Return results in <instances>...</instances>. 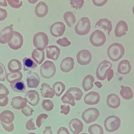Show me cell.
Masks as SVG:
<instances>
[{
  "instance_id": "9f6ffc18",
  "label": "cell",
  "mask_w": 134,
  "mask_h": 134,
  "mask_svg": "<svg viewBox=\"0 0 134 134\" xmlns=\"http://www.w3.org/2000/svg\"><path fill=\"white\" fill-rule=\"evenodd\" d=\"M51 129L52 128L51 126H46L45 127V130L43 131L42 134H53Z\"/></svg>"
},
{
  "instance_id": "4fadbf2b",
  "label": "cell",
  "mask_w": 134,
  "mask_h": 134,
  "mask_svg": "<svg viewBox=\"0 0 134 134\" xmlns=\"http://www.w3.org/2000/svg\"><path fill=\"white\" fill-rule=\"evenodd\" d=\"M25 97L27 102L33 106L37 105L39 103V94L35 90H30L27 91L25 94Z\"/></svg>"
},
{
  "instance_id": "6f0895ef",
  "label": "cell",
  "mask_w": 134,
  "mask_h": 134,
  "mask_svg": "<svg viewBox=\"0 0 134 134\" xmlns=\"http://www.w3.org/2000/svg\"><path fill=\"white\" fill-rule=\"evenodd\" d=\"M0 5L4 6V7H6L7 6V1H5V0L0 1Z\"/></svg>"
},
{
  "instance_id": "ee69618b",
  "label": "cell",
  "mask_w": 134,
  "mask_h": 134,
  "mask_svg": "<svg viewBox=\"0 0 134 134\" xmlns=\"http://www.w3.org/2000/svg\"><path fill=\"white\" fill-rule=\"evenodd\" d=\"M9 5L12 8H19L23 5L21 1H16V0H8L7 1Z\"/></svg>"
},
{
  "instance_id": "f546056e",
  "label": "cell",
  "mask_w": 134,
  "mask_h": 134,
  "mask_svg": "<svg viewBox=\"0 0 134 134\" xmlns=\"http://www.w3.org/2000/svg\"><path fill=\"white\" fill-rule=\"evenodd\" d=\"M23 74L20 71L16 72H11L6 75L7 81L10 84L14 83L17 81L21 80L23 77Z\"/></svg>"
},
{
  "instance_id": "816d5d0a",
  "label": "cell",
  "mask_w": 134,
  "mask_h": 134,
  "mask_svg": "<svg viewBox=\"0 0 134 134\" xmlns=\"http://www.w3.org/2000/svg\"><path fill=\"white\" fill-rule=\"evenodd\" d=\"M108 2L106 0H94L93 1V4L98 7H102L105 5Z\"/></svg>"
},
{
  "instance_id": "7dc6e473",
  "label": "cell",
  "mask_w": 134,
  "mask_h": 134,
  "mask_svg": "<svg viewBox=\"0 0 134 134\" xmlns=\"http://www.w3.org/2000/svg\"><path fill=\"white\" fill-rule=\"evenodd\" d=\"M60 113L66 115L70 113L71 108L69 105H62L60 106Z\"/></svg>"
},
{
  "instance_id": "7c38bea8",
  "label": "cell",
  "mask_w": 134,
  "mask_h": 134,
  "mask_svg": "<svg viewBox=\"0 0 134 134\" xmlns=\"http://www.w3.org/2000/svg\"><path fill=\"white\" fill-rule=\"evenodd\" d=\"M66 30V27L63 22H55L51 25L50 32L54 37H59L64 34Z\"/></svg>"
},
{
  "instance_id": "cb8c5ba5",
  "label": "cell",
  "mask_w": 134,
  "mask_h": 134,
  "mask_svg": "<svg viewBox=\"0 0 134 134\" xmlns=\"http://www.w3.org/2000/svg\"><path fill=\"white\" fill-rule=\"evenodd\" d=\"M131 70L130 63L127 60H121L118 64L117 71L120 74L126 75L130 72Z\"/></svg>"
},
{
  "instance_id": "8d00e7d4",
  "label": "cell",
  "mask_w": 134,
  "mask_h": 134,
  "mask_svg": "<svg viewBox=\"0 0 134 134\" xmlns=\"http://www.w3.org/2000/svg\"><path fill=\"white\" fill-rule=\"evenodd\" d=\"M67 91L70 92L73 95L76 100H80L83 95V93L81 90L76 87L69 88Z\"/></svg>"
},
{
  "instance_id": "d6986e66",
  "label": "cell",
  "mask_w": 134,
  "mask_h": 134,
  "mask_svg": "<svg viewBox=\"0 0 134 134\" xmlns=\"http://www.w3.org/2000/svg\"><path fill=\"white\" fill-rule=\"evenodd\" d=\"M107 103L109 107L114 109H117L119 107L121 104V100L118 95L113 93L108 96Z\"/></svg>"
},
{
  "instance_id": "8fae6325",
  "label": "cell",
  "mask_w": 134,
  "mask_h": 134,
  "mask_svg": "<svg viewBox=\"0 0 134 134\" xmlns=\"http://www.w3.org/2000/svg\"><path fill=\"white\" fill-rule=\"evenodd\" d=\"M13 25L11 24L5 27L0 32V43L5 44L8 43L12 37L13 33Z\"/></svg>"
},
{
  "instance_id": "e0dca14e",
  "label": "cell",
  "mask_w": 134,
  "mask_h": 134,
  "mask_svg": "<svg viewBox=\"0 0 134 134\" xmlns=\"http://www.w3.org/2000/svg\"><path fill=\"white\" fill-rule=\"evenodd\" d=\"M74 59L71 57H67L64 59L60 64V69L62 72L68 73L72 71L74 68Z\"/></svg>"
},
{
  "instance_id": "30bf717a",
  "label": "cell",
  "mask_w": 134,
  "mask_h": 134,
  "mask_svg": "<svg viewBox=\"0 0 134 134\" xmlns=\"http://www.w3.org/2000/svg\"><path fill=\"white\" fill-rule=\"evenodd\" d=\"M92 58V53L88 50L84 49L77 53L76 58L77 63L81 65H86L90 64Z\"/></svg>"
},
{
  "instance_id": "681fc988",
  "label": "cell",
  "mask_w": 134,
  "mask_h": 134,
  "mask_svg": "<svg viewBox=\"0 0 134 134\" xmlns=\"http://www.w3.org/2000/svg\"><path fill=\"white\" fill-rule=\"evenodd\" d=\"M1 123L2 126L7 132H12L14 129V125L13 122L9 124H6L2 122H1Z\"/></svg>"
},
{
  "instance_id": "74e56055",
  "label": "cell",
  "mask_w": 134,
  "mask_h": 134,
  "mask_svg": "<svg viewBox=\"0 0 134 134\" xmlns=\"http://www.w3.org/2000/svg\"><path fill=\"white\" fill-rule=\"evenodd\" d=\"M88 131L90 134H104V133L102 126L96 124L90 126Z\"/></svg>"
},
{
  "instance_id": "4dcf8cb0",
  "label": "cell",
  "mask_w": 134,
  "mask_h": 134,
  "mask_svg": "<svg viewBox=\"0 0 134 134\" xmlns=\"http://www.w3.org/2000/svg\"><path fill=\"white\" fill-rule=\"evenodd\" d=\"M31 56L32 58L37 63L40 65L45 59L44 51L35 49L31 53Z\"/></svg>"
},
{
  "instance_id": "e575fe53",
  "label": "cell",
  "mask_w": 134,
  "mask_h": 134,
  "mask_svg": "<svg viewBox=\"0 0 134 134\" xmlns=\"http://www.w3.org/2000/svg\"><path fill=\"white\" fill-rule=\"evenodd\" d=\"M52 88L56 96L60 97L65 90L66 87L63 83L58 81L54 83Z\"/></svg>"
},
{
  "instance_id": "8992f818",
  "label": "cell",
  "mask_w": 134,
  "mask_h": 134,
  "mask_svg": "<svg viewBox=\"0 0 134 134\" xmlns=\"http://www.w3.org/2000/svg\"><path fill=\"white\" fill-rule=\"evenodd\" d=\"M100 115L99 110L95 108H90L83 112L82 118L86 123L89 124L96 121Z\"/></svg>"
},
{
  "instance_id": "ffe728a7",
  "label": "cell",
  "mask_w": 134,
  "mask_h": 134,
  "mask_svg": "<svg viewBox=\"0 0 134 134\" xmlns=\"http://www.w3.org/2000/svg\"><path fill=\"white\" fill-rule=\"evenodd\" d=\"M27 102L26 98L20 96H15L12 99L11 105L13 108L19 110L26 107Z\"/></svg>"
},
{
  "instance_id": "91938a15",
  "label": "cell",
  "mask_w": 134,
  "mask_h": 134,
  "mask_svg": "<svg viewBox=\"0 0 134 134\" xmlns=\"http://www.w3.org/2000/svg\"><path fill=\"white\" fill-rule=\"evenodd\" d=\"M37 1H29L28 2H30V3L31 4H35L36 2H37Z\"/></svg>"
},
{
  "instance_id": "b9f144b4",
  "label": "cell",
  "mask_w": 134,
  "mask_h": 134,
  "mask_svg": "<svg viewBox=\"0 0 134 134\" xmlns=\"http://www.w3.org/2000/svg\"><path fill=\"white\" fill-rule=\"evenodd\" d=\"M48 115L46 114H41L38 115L36 120V124L38 127H40L43 122L48 118Z\"/></svg>"
},
{
  "instance_id": "836d02e7",
  "label": "cell",
  "mask_w": 134,
  "mask_h": 134,
  "mask_svg": "<svg viewBox=\"0 0 134 134\" xmlns=\"http://www.w3.org/2000/svg\"><path fill=\"white\" fill-rule=\"evenodd\" d=\"M64 19L66 24L69 27H71L76 23V18L74 14L71 11L65 13L63 15Z\"/></svg>"
},
{
  "instance_id": "44dd1931",
  "label": "cell",
  "mask_w": 134,
  "mask_h": 134,
  "mask_svg": "<svg viewBox=\"0 0 134 134\" xmlns=\"http://www.w3.org/2000/svg\"><path fill=\"white\" fill-rule=\"evenodd\" d=\"M60 50L57 46L51 45L47 49V57L54 60H57L60 54Z\"/></svg>"
},
{
  "instance_id": "bcb514c9",
  "label": "cell",
  "mask_w": 134,
  "mask_h": 134,
  "mask_svg": "<svg viewBox=\"0 0 134 134\" xmlns=\"http://www.w3.org/2000/svg\"><path fill=\"white\" fill-rule=\"evenodd\" d=\"M22 113L26 117H29L31 116L33 114L34 110L29 105H27L26 107L21 110Z\"/></svg>"
},
{
  "instance_id": "6125c7cd",
  "label": "cell",
  "mask_w": 134,
  "mask_h": 134,
  "mask_svg": "<svg viewBox=\"0 0 134 134\" xmlns=\"http://www.w3.org/2000/svg\"><path fill=\"white\" fill-rule=\"evenodd\" d=\"M81 134H88L87 133H82Z\"/></svg>"
},
{
  "instance_id": "9a60e30c",
  "label": "cell",
  "mask_w": 134,
  "mask_h": 134,
  "mask_svg": "<svg viewBox=\"0 0 134 134\" xmlns=\"http://www.w3.org/2000/svg\"><path fill=\"white\" fill-rule=\"evenodd\" d=\"M100 100V96L98 92L92 91L88 93L84 97V102L89 105L97 104Z\"/></svg>"
},
{
  "instance_id": "94428289",
  "label": "cell",
  "mask_w": 134,
  "mask_h": 134,
  "mask_svg": "<svg viewBox=\"0 0 134 134\" xmlns=\"http://www.w3.org/2000/svg\"><path fill=\"white\" fill-rule=\"evenodd\" d=\"M28 134H36L35 133H28Z\"/></svg>"
},
{
  "instance_id": "52a82bcc",
  "label": "cell",
  "mask_w": 134,
  "mask_h": 134,
  "mask_svg": "<svg viewBox=\"0 0 134 134\" xmlns=\"http://www.w3.org/2000/svg\"><path fill=\"white\" fill-rule=\"evenodd\" d=\"M106 41L105 34L100 30H95L90 37V41L94 47H100L103 46Z\"/></svg>"
},
{
  "instance_id": "7bdbcfd3",
  "label": "cell",
  "mask_w": 134,
  "mask_h": 134,
  "mask_svg": "<svg viewBox=\"0 0 134 134\" xmlns=\"http://www.w3.org/2000/svg\"><path fill=\"white\" fill-rule=\"evenodd\" d=\"M7 74V72L5 66L3 64L0 63V81H5Z\"/></svg>"
},
{
  "instance_id": "680465c9",
  "label": "cell",
  "mask_w": 134,
  "mask_h": 134,
  "mask_svg": "<svg viewBox=\"0 0 134 134\" xmlns=\"http://www.w3.org/2000/svg\"><path fill=\"white\" fill-rule=\"evenodd\" d=\"M94 84H95V85L96 86V87L98 88H100L102 87V84L101 83L99 82H94Z\"/></svg>"
},
{
  "instance_id": "9c48e42d",
  "label": "cell",
  "mask_w": 134,
  "mask_h": 134,
  "mask_svg": "<svg viewBox=\"0 0 134 134\" xmlns=\"http://www.w3.org/2000/svg\"><path fill=\"white\" fill-rule=\"evenodd\" d=\"M24 43L23 35L19 32L13 31L11 38L8 42V45L10 49L17 50L21 48Z\"/></svg>"
},
{
  "instance_id": "3957f363",
  "label": "cell",
  "mask_w": 134,
  "mask_h": 134,
  "mask_svg": "<svg viewBox=\"0 0 134 134\" xmlns=\"http://www.w3.org/2000/svg\"><path fill=\"white\" fill-rule=\"evenodd\" d=\"M91 27V21L86 17L81 18L75 27L76 34L80 36L86 35L89 33Z\"/></svg>"
},
{
  "instance_id": "db71d44e",
  "label": "cell",
  "mask_w": 134,
  "mask_h": 134,
  "mask_svg": "<svg viewBox=\"0 0 134 134\" xmlns=\"http://www.w3.org/2000/svg\"><path fill=\"white\" fill-rule=\"evenodd\" d=\"M107 79L108 81H110L114 77V71L113 69H110L107 72Z\"/></svg>"
},
{
  "instance_id": "ab89813d",
  "label": "cell",
  "mask_w": 134,
  "mask_h": 134,
  "mask_svg": "<svg viewBox=\"0 0 134 134\" xmlns=\"http://www.w3.org/2000/svg\"><path fill=\"white\" fill-rule=\"evenodd\" d=\"M71 7H73L76 10L81 9L85 3L83 0H72L70 1Z\"/></svg>"
},
{
  "instance_id": "ac0fdd59",
  "label": "cell",
  "mask_w": 134,
  "mask_h": 134,
  "mask_svg": "<svg viewBox=\"0 0 134 134\" xmlns=\"http://www.w3.org/2000/svg\"><path fill=\"white\" fill-rule=\"evenodd\" d=\"M128 31L127 23L124 21H119L116 25L115 30V35L117 37H120L125 35Z\"/></svg>"
},
{
  "instance_id": "7402d4cb",
  "label": "cell",
  "mask_w": 134,
  "mask_h": 134,
  "mask_svg": "<svg viewBox=\"0 0 134 134\" xmlns=\"http://www.w3.org/2000/svg\"><path fill=\"white\" fill-rule=\"evenodd\" d=\"M48 11L49 8L48 5L44 2H40L36 6L35 13L38 17H44L47 15Z\"/></svg>"
},
{
  "instance_id": "60d3db41",
  "label": "cell",
  "mask_w": 134,
  "mask_h": 134,
  "mask_svg": "<svg viewBox=\"0 0 134 134\" xmlns=\"http://www.w3.org/2000/svg\"><path fill=\"white\" fill-rule=\"evenodd\" d=\"M9 92L5 85L0 83V99H3L9 95Z\"/></svg>"
},
{
  "instance_id": "d4e9b609",
  "label": "cell",
  "mask_w": 134,
  "mask_h": 134,
  "mask_svg": "<svg viewBox=\"0 0 134 134\" xmlns=\"http://www.w3.org/2000/svg\"><path fill=\"white\" fill-rule=\"evenodd\" d=\"M40 91L42 96L44 98H52L55 95L53 89L47 83L42 84Z\"/></svg>"
},
{
  "instance_id": "f907efd6",
  "label": "cell",
  "mask_w": 134,
  "mask_h": 134,
  "mask_svg": "<svg viewBox=\"0 0 134 134\" xmlns=\"http://www.w3.org/2000/svg\"><path fill=\"white\" fill-rule=\"evenodd\" d=\"M7 11L6 9L0 8V21L4 20L7 18Z\"/></svg>"
},
{
  "instance_id": "11a10c76",
  "label": "cell",
  "mask_w": 134,
  "mask_h": 134,
  "mask_svg": "<svg viewBox=\"0 0 134 134\" xmlns=\"http://www.w3.org/2000/svg\"><path fill=\"white\" fill-rule=\"evenodd\" d=\"M8 101H9V99L7 96H6L3 99H0V107L6 106L8 104Z\"/></svg>"
},
{
  "instance_id": "484cf974",
  "label": "cell",
  "mask_w": 134,
  "mask_h": 134,
  "mask_svg": "<svg viewBox=\"0 0 134 134\" xmlns=\"http://www.w3.org/2000/svg\"><path fill=\"white\" fill-rule=\"evenodd\" d=\"M15 116L12 111L9 110L3 111L0 114V120L1 122L6 124L12 123L14 120Z\"/></svg>"
},
{
  "instance_id": "5bb4252c",
  "label": "cell",
  "mask_w": 134,
  "mask_h": 134,
  "mask_svg": "<svg viewBox=\"0 0 134 134\" xmlns=\"http://www.w3.org/2000/svg\"><path fill=\"white\" fill-rule=\"evenodd\" d=\"M27 82L28 88H36L40 83V79L37 73L30 71L28 72Z\"/></svg>"
},
{
  "instance_id": "f1b7e54d",
  "label": "cell",
  "mask_w": 134,
  "mask_h": 134,
  "mask_svg": "<svg viewBox=\"0 0 134 134\" xmlns=\"http://www.w3.org/2000/svg\"><path fill=\"white\" fill-rule=\"evenodd\" d=\"M8 68L10 72H18L21 70L22 64L19 60L16 59H12L8 63Z\"/></svg>"
},
{
  "instance_id": "d590c367",
  "label": "cell",
  "mask_w": 134,
  "mask_h": 134,
  "mask_svg": "<svg viewBox=\"0 0 134 134\" xmlns=\"http://www.w3.org/2000/svg\"><path fill=\"white\" fill-rule=\"evenodd\" d=\"M61 100L63 103L69 104L72 106L75 105V99L74 96L68 91L62 97Z\"/></svg>"
},
{
  "instance_id": "ba28073f",
  "label": "cell",
  "mask_w": 134,
  "mask_h": 134,
  "mask_svg": "<svg viewBox=\"0 0 134 134\" xmlns=\"http://www.w3.org/2000/svg\"><path fill=\"white\" fill-rule=\"evenodd\" d=\"M113 64L108 61L104 60L101 62L97 67L96 71L97 78L101 81L104 80L107 77V72L111 69Z\"/></svg>"
},
{
  "instance_id": "83f0119b",
  "label": "cell",
  "mask_w": 134,
  "mask_h": 134,
  "mask_svg": "<svg viewBox=\"0 0 134 134\" xmlns=\"http://www.w3.org/2000/svg\"><path fill=\"white\" fill-rule=\"evenodd\" d=\"M95 81V78L93 75H88L84 77L82 82V87L85 92H87L94 87L93 82Z\"/></svg>"
},
{
  "instance_id": "7a4b0ae2",
  "label": "cell",
  "mask_w": 134,
  "mask_h": 134,
  "mask_svg": "<svg viewBox=\"0 0 134 134\" xmlns=\"http://www.w3.org/2000/svg\"><path fill=\"white\" fill-rule=\"evenodd\" d=\"M49 42V38L44 32H37L33 37V44L34 47L40 51H44L47 48Z\"/></svg>"
},
{
  "instance_id": "f6af8a7d",
  "label": "cell",
  "mask_w": 134,
  "mask_h": 134,
  "mask_svg": "<svg viewBox=\"0 0 134 134\" xmlns=\"http://www.w3.org/2000/svg\"><path fill=\"white\" fill-rule=\"evenodd\" d=\"M57 43L59 46L62 47H67L71 45V42L66 37H64L62 39H59L57 41Z\"/></svg>"
},
{
  "instance_id": "f5cc1de1",
  "label": "cell",
  "mask_w": 134,
  "mask_h": 134,
  "mask_svg": "<svg viewBox=\"0 0 134 134\" xmlns=\"http://www.w3.org/2000/svg\"><path fill=\"white\" fill-rule=\"evenodd\" d=\"M57 134H70L68 129L64 127L60 128L57 131Z\"/></svg>"
},
{
  "instance_id": "4316f807",
  "label": "cell",
  "mask_w": 134,
  "mask_h": 134,
  "mask_svg": "<svg viewBox=\"0 0 134 134\" xmlns=\"http://www.w3.org/2000/svg\"><path fill=\"white\" fill-rule=\"evenodd\" d=\"M24 70L25 71H31L37 68L38 65L31 57H25L23 60Z\"/></svg>"
},
{
  "instance_id": "2e32d148",
  "label": "cell",
  "mask_w": 134,
  "mask_h": 134,
  "mask_svg": "<svg viewBox=\"0 0 134 134\" xmlns=\"http://www.w3.org/2000/svg\"><path fill=\"white\" fill-rule=\"evenodd\" d=\"M70 130L74 134H78L83 130V123L78 118H73L71 119L69 124Z\"/></svg>"
},
{
  "instance_id": "277c9868",
  "label": "cell",
  "mask_w": 134,
  "mask_h": 134,
  "mask_svg": "<svg viewBox=\"0 0 134 134\" xmlns=\"http://www.w3.org/2000/svg\"><path fill=\"white\" fill-rule=\"evenodd\" d=\"M56 68L55 64L51 61L47 60L41 66L40 72L42 77L49 79L55 75Z\"/></svg>"
},
{
  "instance_id": "f35d334b",
  "label": "cell",
  "mask_w": 134,
  "mask_h": 134,
  "mask_svg": "<svg viewBox=\"0 0 134 134\" xmlns=\"http://www.w3.org/2000/svg\"><path fill=\"white\" fill-rule=\"evenodd\" d=\"M43 109L47 111H50L53 109L54 107V104L50 99H44L42 103Z\"/></svg>"
},
{
  "instance_id": "603a6c76",
  "label": "cell",
  "mask_w": 134,
  "mask_h": 134,
  "mask_svg": "<svg viewBox=\"0 0 134 134\" xmlns=\"http://www.w3.org/2000/svg\"><path fill=\"white\" fill-rule=\"evenodd\" d=\"M95 26L96 27H98L101 29H104L105 31H108L109 36L113 29L111 21L107 18L100 19L96 23Z\"/></svg>"
},
{
  "instance_id": "c3c4849f",
  "label": "cell",
  "mask_w": 134,
  "mask_h": 134,
  "mask_svg": "<svg viewBox=\"0 0 134 134\" xmlns=\"http://www.w3.org/2000/svg\"><path fill=\"white\" fill-rule=\"evenodd\" d=\"M26 128L28 130H36L33 119L31 118L27 121L26 124Z\"/></svg>"
},
{
  "instance_id": "5b68a950",
  "label": "cell",
  "mask_w": 134,
  "mask_h": 134,
  "mask_svg": "<svg viewBox=\"0 0 134 134\" xmlns=\"http://www.w3.org/2000/svg\"><path fill=\"white\" fill-rule=\"evenodd\" d=\"M121 120L118 116H108L104 121V126L107 131L112 132L118 130L121 125Z\"/></svg>"
},
{
  "instance_id": "1f68e13d",
  "label": "cell",
  "mask_w": 134,
  "mask_h": 134,
  "mask_svg": "<svg viewBox=\"0 0 134 134\" xmlns=\"http://www.w3.org/2000/svg\"><path fill=\"white\" fill-rule=\"evenodd\" d=\"M10 86L14 92L20 93H25L26 92V86L23 80L19 81L14 83L10 84Z\"/></svg>"
},
{
  "instance_id": "d6a6232c",
  "label": "cell",
  "mask_w": 134,
  "mask_h": 134,
  "mask_svg": "<svg viewBox=\"0 0 134 134\" xmlns=\"http://www.w3.org/2000/svg\"><path fill=\"white\" fill-rule=\"evenodd\" d=\"M121 88L120 94L124 99L126 100H129L132 98L133 94L132 90L131 88L128 86H121Z\"/></svg>"
},
{
  "instance_id": "6da1fadb",
  "label": "cell",
  "mask_w": 134,
  "mask_h": 134,
  "mask_svg": "<svg viewBox=\"0 0 134 134\" xmlns=\"http://www.w3.org/2000/svg\"><path fill=\"white\" fill-rule=\"evenodd\" d=\"M125 49L122 44L114 43L109 46L107 50L108 57L113 62L119 60L124 55Z\"/></svg>"
}]
</instances>
